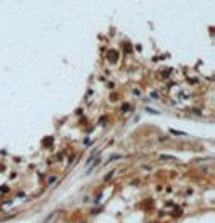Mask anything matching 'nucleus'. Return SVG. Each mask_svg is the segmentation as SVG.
<instances>
[{
    "mask_svg": "<svg viewBox=\"0 0 215 223\" xmlns=\"http://www.w3.org/2000/svg\"><path fill=\"white\" fill-rule=\"evenodd\" d=\"M57 215H58V210H54L52 214H49L47 217H45L42 223H54V218H57Z\"/></svg>",
    "mask_w": 215,
    "mask_h": 223,
    "instance_id": "nucleus-1",
    "label": "nucleus"
},
{
    "mask_svg": "<svg viewBox=\"0 0 215 223\" xmlns=\"http://www.w3.org/2000/svg\"><path fill=\"white\" fill-rule=\"evenodd\" d=\"M55 181H57V178H55V176H50V178H49V181H47V183H49V184H54Z\"/></svg>",
    "mask_w": 215,
    "mask_h": 223,
    "instance_id": "nucleus-2",
    "label": "nucleus"
}]
</instances>
